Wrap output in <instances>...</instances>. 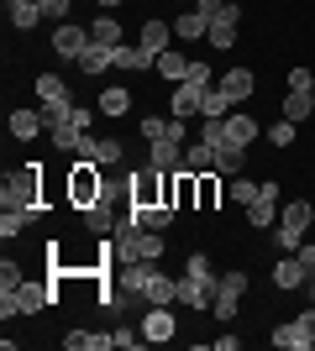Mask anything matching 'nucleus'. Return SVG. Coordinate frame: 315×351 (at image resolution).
Wrapping results in <instances>:
<instances>
[{
  "label": "nucleus",
  "mask_w": 315,
  "mask_h": 351,
  "mask_svg": "<svg viewBox=\"0 0 315 351\" xmlns=\"http://www.w3.org/2000/svg\"><path fill=\"white\" fill-rule=\"evenodd\" d=\"M37 189H43V162H27L21 173L0 184V205L5 210H37Z\"/></svg>",
  "instance_id": "1"
},
{
  "label": "nucleus",
  "mask_w": 315,
  "mask_h": 351,
  "mask_svg": "<svg viewBox=\"0 0 315 351\" xmlns=\"http://www.w3.org/2000/svg\"><path fill=\"white\" fill-rule=\"evenodd\" d=\"M273 346H284V351H310V330H305L300 320H284V325H273Z\"/></svg>",
  "instance_id": "20"
},
{
  "label": "nucleus",
  "mask_w": 315,
  "mask_h": 351,
  "mask_svg": "<svg viewBox=\"0 0 315 351\" xmlns=\"http://www.w3.org/2000/svg\"><path fill=\"white\" fill-rule=\"evenodd\" d=\"M16 283H21V273H16V263H5L0 267V289H16Z\"/></svg>",
  "instance_id": "46"
},
{
  "label": "nucleus",
  "mask_w": 315,
  "mask_h": 351,
  "mask_svg": "<svg viewBox=\"0 0 315 351\" xmlns=\"http://www.w3.org/2000/svg\"><path fill=\"white\" fill-rule=\"evenodd\" d=\"M168 126H174V116H148V121H142V126H137V132H142V136H148V142H163V136H168Z\"/></svg>",
  "instance_id": "40"
},
{
  "label": "nucleus",
  "mask_w": 315,
  "mask_h": 351,
  "mask_svg": "<svg viewBox=\"0 0 315 351\" xmlns=\"http://www.w3.org/2000/svg\"><path fill=\"white\" fill-rule=\"evenodd\" d=\"M247 220H253L257 231H273V226H279V184H273V178H263L257 199L247 205Z\"/></svg>",
  "instance_id": "7"
},
{
  "label": "nucleus",
  "mask_w": 315,
  "mask_h": 351,
  "mask_svg": "<svg viewBox=\"0 0 315 351\" xmlns=\"http://www.w3.org/2000/svg\"><path fill=\"white\" fill-rule=\"evenodd\" d=\"M205 110V84H174V95H168V116H179V121H189V116H200Z\"/></svg>",
  "instance_id": "8"
},
{
  "label": "nucleus",
  "mask_w": 315,
  "mask_h": 351,
  "mask_svg": "<svg viewBox=\"0 0 315 351\" xmlns=\"http://www.w3.org/2000/svg\"><path fill=\"white\" fill-rule=\"evenodd\" d=\"M37 215H43V205H37V210H5V215H0V236H5V241H11V236H21Z\"/></svg>",
  "instance_id": "30"
},
{
  "label": "nucleus",
  "mask_w": 315,
  "mask_h": 351,
  "mask_svg": "<svg viewBox=\"0 0 315 351\" xmlns=\"http://www.w3.org/2000/svg\"><path fill=\"white\" fill-rule=\"evenodd\" d=\"M215 199H221V178H215V173H195V205L215 210Z\"/></svg>",
  "instance_id": "32"
},
{
  "label": "nucleus",
  "mask_w": 315,
  "mask_h": 351,
  "mask_svg": "<svg viewBox=\"0 0 315 351\" xmlns=\"http://www.w3.org/2000/svg\"><path fill=\"white\" fill-rule=\"evenodd\" d=\"M300 325H305V330H310V341H315V304H310V309H305V315H300Z\"/></svg>",
  "instance_id": "47"
},
{
  "label": "nucleus",
  "mask_w": 315,
  "mask_h": 351,
  "mask_svg": "<svg viewBox=\"0 0 315 351\" xmlns=\"http://www.w3.org/2000/svg\"><path fill=\"white\" fill-rule=\"evenodd\" d=\"M189 205H195V173L179 168V178H174V210H189Z\"/></svg>",
  "instance_id": "35"
},
{
  "label": "nucleus",
  "mask_w": 315,
  "mask_h": 351,
  "mask_svg": "<svg viewBox=\"0 0 315 351\" xmlns=\"http://www.w3.org/2000/svg\"><path fill=\"white\" fill-rule=\"evenodd\" d=\"M142 341H148V336H142V330H126V325H121V330H110V346H121V351H137Z\"/></svg>",
  "instance_id": "43"
},
{
  "label": "nucleus",
  "mask_w": 315,
  "mask_h": 351,
  "mask_svg": "<svg viewBox=\"0 0 315 351\" xmlns=\"http://www.w3.org/2000/svg\"><path fill=\"white\" fill-rule=\"evenodd\" d=\"M231 110H237V105H231L221 89L210 84V89H205V110H200V116H215V121H221V116H231Z\"/></svg>",
  "instance_id": "37"
},
{
  "label": "nucleus",
  "mask_w": 315,
  "mask_h": 351,
  "mask_svg": "<svg viewBox=\"0 0 315 351\" xmlns=\"http://www.w3.org/2000/svg\"><path fill=\"white\" fill-rule=\"evenodd\" d=\"M142 47H148L152 58H158V53H168V47H174V21H158V16H152V21H142Z\"/></svg>",
  "instance_id": "18"
},
{
  "label": "nucleus",
  "mask_w": 315,
  "mask_h": 351,
  "mask_svg": "<svg viewBox=\"0 0 315 351\" xmlns=\"http://www.w3.org/2000/svg\"><path fill=\"white\" fill-rule=\"evenodd\" d=\"M237 27H242V5H237V0H226V5H221V16L210 21L205 43H210V47H221V53H226V47H237Z\"/></svg>",
  "instance_id": "5"
},
{
  "label": "nucleus",
  "mask_w": 315,
  "mask_h": 351,
  "mask_svg": "<svg viewBox=\"0 0 315 351\" xmlns=\"http://www.w3.org/2000/svg\"><path fill=\"white\" fill-rule=\"evenodd\" d=\"M210 32V16H200L195 5H189V11H179V21H174V37H189V43H195V37H205Z\"/></svg>",
  "instance_id": "27"
},
{
  "label": "nucleus",
  "mask_w": 315,
  "mask_h": 351,
  "mask_svg": "<svg viewBox=\"0 0 315 351\" xmlns=\"http://www.w3.org/2000/svg\"><path fill=\"white\" fill-rule=\"evenodd\" d=\"M58 299L53 289H43V283H16V289H0V315L11 320V315H37V309H47Z\"/></svg>",
  "instance_id": "2"
},
{
  "label": "nucleus",
  "mask_w": 315,
  "mask_h": 351,
  "mask_svg": "<svg viewBox=\"0 0 315 351\" xmlns=\"http://www.w3.org/2000/svg\"><path fill=\"white\" fill-rule=\"evenodd\" d=\"M43 126H47L43 110H11V136H16V142H32Z\"/></svg>",
  "instance_id": "24"
},
{
  "label": "nucleus",
  "mask_w": 315,
  "mask_h": 351,
  "mask_svg": "<svg viewBox=\"0 0 315 351\" xmlns=\"http://www.w3.org/2000/svg\"><path fill=\"white\" fill-rule=\"evenodd\" d=\"M257 189H263V184H253V178H231V199H237V205H253V199H257Z\"/></svg>",
  "instance_id": "39"
},
{
  "label": "nucleus",
  "mask_w": 315,
  "mask_h": 351,
  "mask_svg": "<svg viewBox=\"0 0 315 351\" xmlns=\"http://www.w3.org/2000/svg\"><path fill=\"white\" fill-rule=\"evenodd\" d=\"M163 189H168V173L163 178L158 173H132V194H126V199H132V205H168Z\"/></svg>",
  "instance_id": "10"
},
{
  "label": "nucleus",
  "mask_w": 315,
  "mask_h": 351,
  "mask_svg": "<svg viewBox=\"0 0 315 351\" xmlns=\"http://www.w3.org/2000/svg\"><path fill=\"white\" fill-rule=\"evenodd\" d=\"M84 226H90L95 236H110V231H116V215H110V199H95V205H84Z\"/></svg>",
  "instance_id": "25"
},
{
  "label": "nucleus",
  "mask_w": 315,
  "mask_h": 351,
  "mask_svg": "<svg viewBox=\"0 0 315 351\" xmlns=\"http://www.w3.org/2000/svg\"><path fill=\"white\" fill-rule=\"evenodd\" d=\"M137 299H148V304H179V278H168V273H152L148 289L137 293Z\"/></svg>",
  "instance_id": "19"
},
{
  "label": "nucleus",
  "mask_w": 315,
  "mask_h": 351,
  "mask_svg": "<svg viewBox=\"0 0 315 351\" xmlns=\"http://www.w3.org/2000/svg\"><path fill=\"white\" fill-rule=\"evenodd\" d=\"M148 168H158V173H179L184 168V142H174V136H163V142H148Z\"/></svg>",
  "instance_id": "11"
},
{
  "label": "nucleus",
  "mask_w": 315,
  "mask_h": 351,
  "mask_svg": "<svg viewBox=\"0 0 315 351\" xmlns=\"http://www.w3.org/2000/svg\"><path fill=\"white\" fill-rule=\"evenodd\" d=\"M105 69H116V47H105V43H90L84 53H79V73H90V79H100Z\"/></svg>",
  "instance_id": "16"
},
{
  "label": "nucleus",
  "mask_w": 315,
  "mask_h": 351,
  "mask_svg": "<svg viewBox=\"0 0 315 351\" xmlns=\"http://www.w3.org/2000/svg\"><path fill=\"white\" fill-rule=\"evenodd\" d=\"M126 215H132L142 231H168V220H174V205H126Z\"/></svg>",
  "instance_id": "17"
},
{
  "label": "nucleus",
  "mask_w": 315,
  "mask_h": 351,
  "mask_svg": "<svg viewBox=\"0 0 315 351\" xmlns=\"http://www.w3.org/2000/svg\"><path fill=\"white\" fill-rule=\"evenodd\" d=\"M184 168H189V173H215V147L210 142L184 147Z\"/></svg>",
  "instance_id": "26"
},
{
  "label": "nucleus",
  "mask_w": 315,
  "mask_h": 351,
  "mask_svg": "<svg viewBox=\"0 0 315 351\" xmlns=\"http://www.w3.org/2000/svg\"><path fill=\"white\" fill-rule=\"evenodd\" d=\"M310 116H315V89H289V95H284V121L305 126Z\"/></svg>",
  "instance_id": "21"
},
{
  "label": "nucleus",
  "mask_w": 315,
  "mask_h": 351,
  "mask_svg": "<svg viewBox=\"0 0 315 351\" xmlns=\"http://www.w3.org/2000/svg\"><path fill=\"white\" fill-rule=\"evenodd\" d=\"M100 5H105V11H110V5H126V0H100Z\"/></svg>",
  "instance_id": "48"
},
{
  "label": "nucleus",
  "mask_w": 315,
  "mask_h": 351,
  "mask_svg": "<svg viewBox=\"0 0 315 351\" xmlns=\"http://www.w3.org/2000/svg\"><path fill=\"white\" fill-rule=\"evenodd\" d=\"M310 84H315L310 69H289V89H310Z\"/></svg>",
  "instance_id": "44"
},
{
  "label": "nucleus",
  "mask_w": 315,
  "mask_h": 351,
  "mask_svg": "<svg viewBox=\"0 0 315 351\" xmlns=\"http://www.w3.org/2000/svg\"><path fill=\"white\" fill-rule=\"evenodd\" d=\"M310 220H315V210L310 205H305V199H294V205H284V210H279V226H289V231H310Z\"/></svg>",
  "instance_id": "28"
},
{
  "label": "nucleus",
  "mask_w": 315,
  "mask_h": 351,
  "mask_svg": "<svg viewBox=\"0 0 315 351\" xmlns=\"http://www.w3.org/2000/svg\"><path fill=\"white\" fill-rule=\"evenodd\" d=\"M37 100H69V84H63L58 73H43V79H37Z\"/></svg>",
  "instance_id": "36"
},
{
  "label": "nucleus",
  "mask_w": 315,
  "mask_h": 351,
  "mask_svg": "<svg viewBox=\"0 0 315 351\" xmlns=\"http://www.w3.org/2000/svg\"><path fill=\"white\" fill-rule=\"evenodd\" d=\"M5 11H11V27H16V32H32V27L47 16L37 0H5Z\"/></svg>",
  "instance_id": "22"
},
{
  "label": "nucleus",
  "mask_w": 315,
  "mask_h": 351,
  "mask_svg": "<svg viewBox=\"0 0 315 351\" xmlns=\"http://www.w3.org/2000/svg\"><path fill=\"white\" fill-rule=\"evenodd\" d=\"M215 89H221L231 105H242V100H253L257 79H253V69H231V73H221V84H215Z\"/></svg>",
  "instance_id": "13"
},
{
  "label": "nucleus",
  "mask_w": 315,
  "mask_h": 351,
  "mask_svg": "<svg viewBox=\"0 0 315 351\" xmlns=\"http://www.w3.org/2000/svg\"><path fill=\"white\" fill-rule=\"evenodd\" d=\"M90 37H95V43H105V47H116V43H121V21H116L110 11H100V16L90 21Z\"/></svg>",
  "instance_id": "31"
},
{
  "label": "nucleus",
  "mask_w": 315,
  "mask_h": 351,
  "mask_svg": "<svg viewBox=\"0 0 315 351\" xmlns=\"http://www.w3.org/2000/svg\"><path fill=\"white\" fill-rule=\"evenodd\" d=\"M152 69L163 73V79H174V84H179L184 73H189V58H184V53H174V47H168V53H158V63H152Z\"/></svg>",
  "instance_id": "34"
},
{
  "label": "nucleus",
  "mask_w": 315,
  "mask_h": 351,
  "mask_svg": "<svg viewBox=\"0 0 315 351\" xmlns=\"http://www.w3.org/2000/svg\"><path fill=\"white\" fill-rule=\"evenodd\" d=\"M184 79H189V84H215V73H210V63L205 58H189V73H184ZM184 79H179V84H184Z\"/></svg>",
  "instance_id": "41"
},
{
  "label": "nucleus",
  "mask_w": 315,
  "mask_h": 351,
  "mask_svg": "<svg viewBox=\"0 0 315 351\" xmlns=\"http://www.w3.org/2000/svg\"><path fill=\"white\" fill-rule=\"evenodd\" d=\"M184 278H195V283H205L210 293L221 289V273H215V267H210V257H205V252H189V263H184Z\"/></svg>",
  "instance_id": "23"
},
{
  "label": "nucleus",
  "mask_w": 315,
  "mask_h": 351,
  "mask_svg": "<svg viewBox=\"0 0 315 351\" xmlns=\"http://www.w3.org/2000/svg\"><path fill=\"white\" fill-rule=\"evenodd\" d=\"M310 283V267L300 263V252H284V263L273 267V289H305Z\"/></svg>",
  "instance_id": "12"
},
{
  "label": "nucleus",
  "mask_w": 315,
  "mask_h": 351,
  "mask_svg": "<svg viewBox=\"0 0 315 351\" xmlns=\"http://www.w3.org/2000/svg\"><path fill=\"white\" fill-rule=\"evenodd\" d=\"M69 5H74V0H47L43 11H47V16H53V21H69Z\"/></svg>",
  "instance_id": "45"
},
{
  "label": "nucleus",
  "mask_w": 315,
  "mask_h": 351,
  "mask_svg": "<svg viewBox=\"0 0 315 351\" xmlns=\"http://www.w3.org/2000/svg\"><path fill=\"white\" fill-rule=\"evenodd\" d=\"M300 241H305L300 231H289V226H273V247H279V252H300Z\"/></svg>",
  "instance_id": "42"
},
{
  "label": "nucleus",
  "mask_w": 315,
  "mask_h": 351,
  "mask_svg": "<svg viewBox=\"0 0 315 351\" xmlns=\"http://www.w3.org/2000/svg\"><path fill=\"white\" fill-rule=\"evenodd\" d=\"M69 199H74L79 210L95 205V199H105V178L95 173V162H90V158H79V168L69 173Z\"/></svg>",
  "instance_id": "3"
},
{
  "label": "nucleus",
  "mask_w": 315,
  "mask_h": 351,
  "mask_svg": "<svg viewBox=\"0 0 315 351\" xmlns=\"http://www.w3.org/2000/svg\"><path fill=\"white\" fill-rule=\"evenodd\" d=\"M37 5H47V0H37Z\"/></svg>",
  "instance_id": "49"
},
{
  "label": "nucleus",
  "mask_w": 315,
  "mask_h": 351,
  "mask_svg": "<svg viewBox=\"0 0 315 351\" xmlns=\"http://www.w3.org/2000/svg\"><path fill=\"white\" fill-rule=\"evenodd\" d=\"M294 136H300V126H294V121H273V126H268V142H273V147H294Z\"/></svg>",
  "instance_id": "38"
},
{
  "label": "nucleus",
  "mask_w": 315,
  "mask_h": 351,
  "mask_svg": "<svg viewBox=\"0 0 315 351\" xmlns=\"http://www.w3.org/2000/svg\"><path fill=\"white\" fill-rule=\"evenodd\" d=\"M126 110H132V89H121V84L100 89V116H126Z\"/></svg>",
  "instance_id": "29"
},
{
  "label": "nucleus",
  "mask_w": 315,
  "mask_h": 351,
  "mask_svg": "<svg viewBox=\"0 0 315 351\" xmlns=\"http://www.w3.org/2000/svg\"><path fill=\"white\" fill-rule=\"evenodd\" d=\"M142 336H148L152 346H163V341H174V336H179V325H174V304H148Z\"/></svg>",
  "instance_id": "9"
},
{
  "label": "nucleus",
  "mask_w": 315,
  "mask_h": 351,
  "mask_svg": "<svg viewBox=\"0 0 315 351\" xmlns=\"http://www.w3.org/2000/svg\"><path fill=\"white\" fill-rule=\"evenodd\" d=\"M221 126H226V147H253V142H257V121L242 116V110L221 116Z\"/></svg>",
  "instance_id": "14"
},
{
  "label": "nucleus",
  "mask_w": 315,
  "mask_h": 351,
  "mask_svg": "<svg viewBox=\"0 0 315 351\" xmlns=\"http://www.w3.org/2000/svg\"><path fill=\"white\" fill-rule=\"evenodd\" d=\"M247 168V147H215V173H231L237 178Z\"/></svg>",
  "instance_id": "33"
},
{
  "label": "nucleus",
  "mask_w": 315,
  "mask_h": 351,
  "mask_svg": "<svg viewBox=\"0 0 315 351\" xmlns=\"http://www.w3.org/2000/svg\"><path fill=\"white\" fill-rule=\"evenodd\" d=\"M247 293V273L242 267H231V273H221V289H215V304H210V315L215 320H237V299Z\"/></svg>",
  "instance_id": "4"
},
{
  "label": "nucleus",
  "mask_w": 315,
  "mask_h": 351,
  "mask_svg": "<svg viewBox=\"0 0 315 351\" xmlns=\"http://www.w3.org/2000/svg\"><path fill=\"white\" fill-rule=\"evenodd\" d=\"M121 152H126V147H121L116 136H84V147H79V158L105 162V168H110V162H121Z\"/></svg>",
  "instance_id": "15"
},
{
  "label": "nucleus",
  "mask_w": 315,
  "mask_h": 351,
  "mask_svg": "<svg viewBox=\"0 0 315 351\" xmlns=\"http://www.w3.org/2000/svg\"><path fill=\"white\" fill-rule=\"evenodd\" d=\"M90 27H74V21H58V32H53V53H58L63 63H79V53L90 47Z\"/></svg>",
  "instance_id": "6"
}]
</instances>
